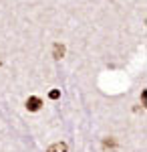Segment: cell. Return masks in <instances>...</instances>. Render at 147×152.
<instances>
[{
	"instance_id": "cell-3",
	"label": "cell",
	"mask_w": 147,
	"mask_h": 152,
	"mask_svg": "<svg viewBox=\"0 0 147 152\" xmlns=\"http://www.w3.org/2000/svg\"><path fill=\"white\" fill-rule=\"evenodd\" d=\"M53 55H55V59H63V55H65V47H63L61 43H55V47H53Z\"/></svg>"
},
{
	"instance_id": "cell-4",
	"label": "cell",
	"mask_w": 147,
	"mask_h": 152,
	"mask_svg": "<svg viewBox=\"0 0 147 152\" xmlns=\"http://www.w3.org/2000/svg\"><path fill=\"white\" fill-rule=\"evenodd\" d=\"M48 97H50V99H58V97H61V91H58V89H53V91H48Z\"/></svg>"
},
{
	"instance_id": "cell-1",
	"label": "cell",
	"mask_w": 147,
	"mask_h": 152,
	"mask_svg": "<svg viewBox=\"0 0 147 152\" xmlns=\"http://www.w3.org/2000/svg\"><path fill=\"white\" fill-rule=\"evenodd\" d=\"M40 105H43V99H40V97H28V99H26V110H28V112H38V110H40Z\"/></svg>"
},
{
	"instance_id": "cell-2",
	"label": "cell",
	"mask_w": 147,
	"mask_h": 152,
	"mask_svg": "<svg viewBox=\"0 0 147 152\" xmlns=\"http://www.w3.org/2000/svg\"><path fill=\"white\" fill-rule=\"evenodd\" d=\"M48 152H68V148H67L65 142H57V144H53V146L48 148Z\"/></svg>"
}]
</instances>
